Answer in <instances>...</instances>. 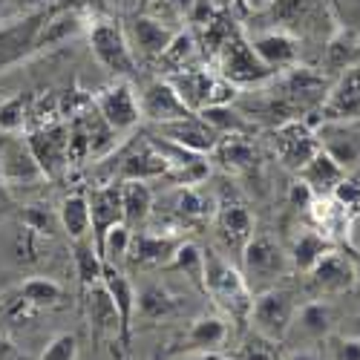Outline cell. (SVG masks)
Returning <instances> with one entry per match:
<instances>
[{
  "instance_id": "48",
  "label": "cell",
  "mask_w": 360,
  "mask_h": 360,
  "mask_svg": "<svg viewBox=\"0 0 360 360\" xmlns=\"http://www.w3.org/2000/svg\"><path fill=\"white\" fill-rule=\"evenodd\" d=\"M207 173H211V165H207V159H205V156H199L196 162H191V165H185V167H179V170H173V173H167V176H170V179H176L179 185L196 188V185H202L205 179H207Z\"/></svg>"
},
{
  "instance_id": "26",
  "label": "cell",
  "mask_w": 360,
  "mask_h": 360,
  "mask_svg": "<svg viewBox=\"0 0 360 360\" xmlns=\"http://www.w3.org/2000/svg\"><path fill=\"white\" fill-rule=\"evenodd\" d=\"M231 338V326L225 317H217V314H205V317H196L191 323V328L185 332V349L191 352H217L228 343Z\"/></svg>"
},
{
  "instance_id": "47",
  "label": "cell",
  "mask_w": 360,
  "mask_h": 360,
  "mask_svg": "<svg viewBox=\"0 0 360 360\" xmlns=\"http://www.w3.org/2000/svg\"><path fill=\"white\" fill-rule=\"evenodd\" d=\"M328 196H332L335 202H340L346 211L357 214V211H360V179H354V176H343Z\"/></svg>"
},
{
  "instance_id": "39",
  "label": "cell",
  "mask_w": 360,
  "mask_h": 360,
  "mask_svg": "<svg viewBox=\"0 0 360 360\" xmlns=\"http://www.w3.org/2000/svg\"><path fill=\"white\" fill-rule=\"evenodd\" d=\"M196 58V38L191 32H176L173 41L167 44V49L159 55V70L162 75H170V72H179V70H188Z\"/></svg>"
},
{
  "instance_id": "6",
  "label": "cell",
  "mask_w": 360,
  "mask_h": 360,
  "mask_svg": "<svg viewBox=\"0 0 360 360\" xmlns=\"http://www.w3.org/2000/svg\"><path fill=\"white\" fill-rule=\"evenodd\" d=\"M219 58V75L233 84L236 89L239 86H257V84H265V81H271L277 72L274 70H268L262 61H259V55L254 52L251 41H245L243 35L233 29V35L222 44V49L217 52Z\"/></svg>"
},
{
  "instance_id": "24",
  "label": "cell",
  "mask_w": 360,
  "mask_h": 360,
  "mask_svg": "<svg viewBox=\"0 0 360 360\" xmlns=\"http://www.w3.org/2000/svg\"><path fill=\"white\" fill-rule=\"evenodd\" d=\"M217 231H219V239L225 243L228 251L243 254V248L248 245V239L254 236V219L248 214V207L236 205V202L219 205V211H217Z\"/></svg>"
},
{
  "instance_id": "31",
  "label": "cell",
  "mask_w": 360,
  "mask_h": 360,
  "mask_svg": "<svg viewBox=\"0 0 360 360\" xmlns=\"http://www.w3.org/2000/svg\"><path fill=\"white\" fill-rule=\"evenodd\" d=\"M122 207H124V225L139 231L150 214H153V191L147 182H122Z\"/></svg>"
},
{
  "instance_id": "49",
  "label": "cell",
  "mask_w": 360,
  "mask_h": 360,
  "mask_svg": "<svg viewBox=\"0 0 360 360\" xmlns=\"http://www.w3.org/2000/svg\"><path fill=\"white\" fill-rule=\"evenodd\" d=\"M328 357L332 360H360V338L357 335L328 338Z\"/></svg>"
},
{
  "instance_id": "41",
  "label": "cell",
  "mask_w": 360,
  "mask_h": 360,
  "mask_svg": "<svg viewBox=\"0 0 360 360\" xmlns=\"http://www.w3.org/2000/svg\"><path fill=\"white\" fill-rule=\"evenodd\" d=\"M231 360H285V354L280 352V343L251 332V335H245L243 343L236 346Z\"/></svg>"
},
{
  "instance_id": "20",
  "label": "cell",
  "mask_w": 360,
  "mask_h": 360,
  "mask_svg": "<svg viewBox=\"0 0 360 360\" xmlns=\"http://www.w3.org/2000/svg\"><path fill=\"white\" fill-rule=\"evenodd\" d=\"M251 46L259 55V61L274 72H283V70L294 67L297 58H300V38L294 32H285V29H268V32H259L251 41Z\"/></svg>"
},
{
  "instance_id": "45",
  "label": "cell",
  "mask_w": 360,
  "mask_h": 360,
  "mask_svg": "<svg viewBox=\"0 0 360 360\" xmlns=\"http://www.w3.org/2000/svg\"><path fill=\"white\" fill-rule=\"evenodd\" d=\"M96 107V96L86 93V89H67V93L58 96V112H61V118H67V122H72V118L84 115L86 110Z\"/></svg>"
},
{
  "instance_id": "11",
  "label": "cell",
  "mask_w": 360,
  "mask_h": 360,
  "mask_svg": "<svg viewBox=\"0 0 360 360\" xmlns=\"http://www.w3.org/2000/svg\"><path fill=\"white\" fill-rule=\"evenodd\" d=\"M46 15H49L46 9L32 12V15H20L18 20L0 29V72L35 52V41H38V32H41Z\"/></svg>"
},
{
  "instance_id": "21",
  "label": "cell",
  "mask_w": 360,
  "mask_h": 360,
  "mask_svg": "<svg viewBox=\"0 0 360 360\" xmlns=\"http://www.w3.org/2000/svg\"><path fill=\"white\" fill-rule=\"evenodd\" d=\"M182 239L170 236V233H150V231H139L130 239L127 248V262L141 265V268H165L173 257V251L179 248Z\"/></svg>"
},
{
  "instance_id": "36",
  "label": "cell",
  "mask_w": 360,
  "mask_h": 360,
  "mask_svg": "<svg viewBox=\"0 0 360 360\" xmlns=\"http://www.w3.org/2000/svg\"><path fill=\"white\" fill-rule=\"evenodd\" d=\"M72 245H75V274H78V285H81V297H84L96 283H101L104 259H101L93 239H78Z\"/></svg>"
},
{
  "instance_id": "9",
  "label": "cell",
  "mask_w": 360,
  "mask_h": 360,
  "mask_svg": "<svg viewBox=\"0 0 360 360\" xmlns=\"http://www.w3.org/2000/svg\"><path fill=\"white\" fill-rule=\"evenodd\" d=\"M96 110L115 133H130L141 122V107L127 78H118L115 84L104 86L96 96Z\"/></svg>"
},
{
  "instance_id": "2",
  "label": "cell",
  "mask_w": 360,
  "mask_h": 360,
  "mask_svg": "<svg viewBox=\"0 0 360 360\" xmlns=\"http://www.w3.org/2000/svg\"><path fill=\"white\" fill-rule=\"evenodd\" d=\"M170 81V86L179 93L188 104L191 112H199L205 107H217V104H231L236 98V86L228 84L219 72H211L205 67H188V70H179L170 75H162Z\"/></svg>"
},
{
  "instance_id": "56",
  "label": "cell",
  "mask_w": 360,
  "mask_h": 360,
  "mask_svg": "<svg viewBox=\"0 0 360 360\" xmlns=\"http://www.w3.org/2000/svg\"><path fill=\"white\" fill-rule=\"evenodd\" d=\"M4 139H6V136H0V156H4Z\"/></svg>"
},
{
  "instance_id": "37",
  "label": "cell",
  "mask_w": 360,
  "mask_h": 360,
  "mask_svg": "<svg viewBox=\"0 0 360 360\" xmlns=\"http://www.w3.org/2000/svg\"><path fill=\"white\" fill-rule=\"evenodd\" d=\"M165 268L167 271H182L199 291H205V251L196 243H185L182 239Z\"/></svg>"
},
{
  "instance_id": "5",
  "label": "cell",
  "mask_w": 360,
  "mask_h": 360,
  "mask_svg": "<svg viewBox=\"0 0 360 360\" xmlns=\"http://www.w3.org/2000/svg\"><path fill=\"white\" fill-rule=\"evenodd\" d=\"M294 314H297L294 297L274 285V288H262V291L254 294L248 323H251V332L274 340V343H283L291 332Z\"/></svg>"
},
{
  "instance_id": "15",
  "label": "cell",
  "mask_w": 360,
  "mask_h": 360,
  "mask_svg": "<svg viewBox=\"0 0 360 360\" xmlns=\"http://www.w3.org/2000/svg\"><path fill=\"white\" fill-rule=\"evenodd\" d=\"M139 107H141V118L153 122L156 127L167 124V122H179V118H185V115H193L188 110V104L179 98V93L170 86L167 78L147 81L139 96Z\"/></svg>"
},
{
  "instance_id": "55",
  "label": "cell",
  "mask_w": 360,
  "mask_h": 360,
  "mask_svg": "<svg viewBox=\"0 0 360 360\" xmlns=\"http://www.w3.org/2000/svg\"><path fill=\"white\" fill-rule=\"evenodd\" d=\"M191 360H225L222 354H217V352H196Z\"/></svg>"
},
{
  "instance_id": "13",
  "label": "cell",
  "mask_w": 360,
  "mask_h": 360,
  "mask_svg": "<svg viewBox=\"0 0 360 360\" xmlns=\"http://www.w3.org/2000/svg\"><path fill=\"white\" fill-rule=\"evenodd\" d=\"M309 283L320 297H335V294H346L357 285L354 277V265L349 259L346 251H326L309 271Z\"/></svg>"
},
{
  "instance_id": "8",
  "label": "cell",
  "mask_w": 360,
  "mask_h": 360,
  "mask_svg": "<svg viewBox=\"0 0 360 360\" xmlns=\"http://www.w3.org/2000/svg\"><path fill=\"white\" fill-rule=\"evenodd\" d=\"M274 150L288 170L300 173L320 150V139L306 122L288 118V122H280L274 130Z\"/></svg>"
},
{
  "instance_id": "29",
  "label": "cell",
  "mask_w": 360,
  "mask_h": 360,
  "mask_svg": "<svg viewBox=\"0 0 360 360\" xmlns=\"http://www.w3.org/2000/svg\"><path fill=\"white\" fill-rule=\"evenodd\" d=\"M360 61V35L352 29H338V32L328 38L326 52H323V64L326 72H346L352 67H357Z\"/></svg>"
},
{
  "instance_id": "50",
  "label": "cell",
  "mask_w": 360,
  "mask_h": 360,
  "mask_svg": "<svg viewBox=\"0 0 360 360\" xmlns=\"http://www.w3.org/2000/svg\"><path fill=\"white\" fill-rule=\"evenodd\" d=\"M288 199H291V205L294 207H309L311 205V199H314V193H311V188L306 185V182H297L291 185V193H288Z\"/></svg>"
},
{
  "instance_id": "44",
  "label": "cell",
  "mask_w": 360,
  "mask_h": 360,
  "mask_svg": "<svg viewBox=\"0 0 360 360\" xmlns=\"http://www.w3.org/2000/svg\"><path fill=\"white\" fill-rule=\"evenodd\" d=\"M29 124V101L23 96H12L0 104V136H18Z\"/></svg>"
},
{
  "instance_id": "34",
  "label": "cell",
  "mask_w": 360,
  "mask_h": 360,
  "mask_svg": "<svg viewBox=\"0 0 360 360\" xmlns=\"http://www.w3.org/2000/svg\"><path fill=\"white\" fill-rule=\"evenodd\" d=\"M84 29V20L78 12L72 9H64V12H49L44 26H41V32H38V41H35V52L38 49H46V46H55V44H64L67 38L78 35Z\"/></svg>"
},
{
  "instance_id": "1",
  "label": "cell",
  "mask_w": 360,
  "mask_h": 360,
  "mask_svg": "<svg viewBox=\"0 0 360 360\" xmlns=\"http://www.w3.org/2000/svg\"><path fill=\"white\" fill-rule=\"evenodd\" d=\"M205 297L214 300V306L231 317L233 323H248L254 291L245 283L243 268H236L231 259H225L217 251H205Z\"/></svg>"
},
{
  "instance_id": "27",
  "label": "cell",
  "mask_w": 360,
  "mask_h": 360,
  "mask_svg": "<svg viewBox=\"0 0 360 360\" xmlns=\"http://www.w3.org/2000/svg\"><path fill=\"white\" fill-rule=\"evenodd\" d=\"M332 326H335V311L320 297V300H311V303L297 309L291 332H300V338H306V340H323V338L332 335Z\"/></svg>"
},
{
  "instance_id": "23",
  "label": "cell",
  "mask_w": 360,
  "mask_h": 360,
  "mask_svg": "<svg viewBox=\"0 0 360 360\" xmlns=\"http://www.w3.org/2000/svg\"><path fill=\"white\" fill-rule=\"evenodd\" d=\"M306 211L311 217L314 231H320L326 239H332V243H346L352 211H346L340 202H335L332 196H314Z\"/></svg>"
},
{
  "instance_id": "38",
  "label": "cell",
  "mask_w": 360,
  "mask_h": 360,
  "mask_svg": "<svg viewBox=\"0 0 360 360\" xmlns=\"http://www.w3.org/2000/svg\"><path fill=\"white\" fill-rule=\"evenodd\" d=\"M199 115H202L205 122L211 124L219 136H251V133H254V124H251L239 110H233L231 104L205 107V110H199Z\"/></svg>"
},
{
  "instance_id": "14",
  "label": "cell",
  "mask_w": 360,
  "mask_h": 360,
  "mask_svg": "<svg viewBox=\"0 0 360 360\" xmlns=\"http://www.w3.org/2000/svg\"><path fill=\"white\" fill-rule=\"evenodd\" d=\"M124 32H127V41H130V49L144 61H159V55L167 49V44L173 41V29L170 23L153 18V15H133L127 23H124Z\"/></svg>"
},
{
  "instance_id": "18",
  "label": "cell",
  "mask_w": 360,
  "mask_h": 360,
  "mask_svg": "<svg viewBox=\"0 0 360 360\" xmlns=\"http://www.w3.org/2000/svg\"><path fill=\"white\" fill-rule=\"evenodd\" d=\"M84 311L89 320V338H93V346H98L104 338H110V343H115L118 335V309L112 303V294L107 291L104 283H96L84 297Z\"/></svg>"
},
{
  "instance_id": "57",
  "label": "cell",
  "mask_w": 360,
  "mask_h": 360,
  "mask_svg": "<svg viewBox=\"0 0 360 360\" xmlns=\"http://www.w3.org/2000/svg\"><path fill=\"white\" fill-rule=\"evenodd\" d=\"M354 335H357V338H360V320H357V332H354Z\"/></svg>"
},
{
  "instance_id": "51",
  "label": "cell",
  "mask_w": 360,
  "mask_h": 360,
  "mask_svg": "<svg viewBox=\"0 0 360 360\" xmlns=\"http://www.w3.org/2000/svg\"><path fill=\"white\" fill-rule=\"evenodd\" d=\"M285 360H326L317 349H294L291 354H285Z\"/></svg>"
},
{
  "instance_id": "3",
  "label": "cell",
  "mask_w": 360,
  "mask_h": 360,
  "mask_svg": "<svg viewBox=\"0 0 360 360\" xmlns=\"http://www.w3.org/2000/svg\"><path fill=\"white\" fill-rule=\"evenodd\" d=\"M89 49L93 58L115 78H133L136 75V55L130 49L124 26L112 18H96L89 23Z\"/></svg>"
},
{
  "instance_id": "10",
  "label": "cell",
  "mask_w": 360,
  "mask_h": 360,
  "mask_svg": "<svg viewBox=\"0 0 360 360\" xmlns=\"http://www.w3.org/2000/svg\"><path fill=\"white\" fill-rule=\"evenodd\" d=\"M26 144L38 159L44 176H58L70 165V130L64 122L49 127H32L26 133Z\"/></svg>"
},
{
  "instance_id": "52",
  "label": "cell",
  "mask_w": 360,
  "mask_h": 360,
  "mask_svg": "<svg viewBox=\"0 0 360 360\" xmlns=\"http://www.w3.org/2000/svg\"><path fill=\"white\" fill-rule=\"evenodd\" d=\"M0 360H20L18 349H15L12 340H6L4 335H0Z\"/></svg>"
},
{
  "instance_id": "32",
  "label": "cell",
  "mask_w": 360,
  "mask_h": 360,
  "mask_svg": "<svg viewBox=\"0 0 360 360\" xmlns=\"http://www.w3.org/2000/svg\"><path fill=\"white\" fill-rule=\"evenodd\" d=\"M18 294H20L35 311L61 309L64 300H67V291L61 288V283H55L52 277H29V280H23V283L18 285Z\"/></svg>"
},
{
  "instance_id": "25",
  "label": "cell",
  "mask_w": 360,
  "mask_h": 360,
  "mask_svg": "<svg viewBox=\"0 0 360 360\" xmlns=\"http://www.w3.org/2000/svg\"><path fill=\"white\" fill-rule=\"evenodd\" d=\"M320 147L332 156L343 170L357 167L360 162V136L349 127V124H338V122H323V130L317 133Z\"/></svg>"
},
{
  "instance_id": "35",
  "label": "cell",
  "mask_w": 360,
  "mask_h": 360,
  "mask_svg": "<svg viewBox=\"0 0 360 360\" xmlns=\"http://www.w3.org/2000/svg\"><path fill=\"white\" fill-rule=\"evenodd\" d=\"M335 248V243L332 239H326L320 231H314V228H306L303 233H300L297 239H294V245H291V262H294V268L297 271H303V274H309L311 271V265L326 254V251H332Z\"/></svg>"
},
{
  "instance_id": "33",
  "label": "cell",
  "mask_w": 360,
  "mask_h": 360,
  "mask_svg": "<svg viewBox=\"0 0 360 360\" xmlns=\"http://www.w3.org/2000/svg\"><path fill=\"white\" fill-rule=\"evenodd\" d=\"M136 309L144 320H167V317L179 314L182 303H179V297L170 294L165 285H144L136 294Z\"/></svg>"
},
{
  "instance_id": "17",
  "label": "cell",
  "mask_w": 360,
  "mask_h": 360,
  "mask_svg": "<svg viewBox=\"0 0 360 360\" xmlns=\"http://www.w3.org/2000/svg\"><path fill=\"white\" fill-rule=\"evenodd\" d=\"M159 136L167 139V141H173V144H179V147L191 150V153H199V156L214 153V147H217L219 139H222L199 112L179 118V122L159 124Z\"/></svg>"
},
{
  "instance_id": "4",
  "label": "cell",
  "mask_w": 360,
  "mask_h": 360,
  "mask_svg": "<svg viewBox=\"0 0 360 360\" xmlns=\"http://www.w3.org/2000/svg\"><path fill=\"white\" fill-rule=\"evenodd\" d=\"M239 259H243V274H245V283H248L251 291L254 288L257 291L274 288L277 280L285 274V268H288L285 248L268 233H254L248 239V245L243 248V254H239Z\"/></svg>"
},
{
  "instance_id": "12",
  "label": "cell",
  "mask_w": 360,
  "mask_h": 360,
  "mask_svg": "<svg viewBox=\"0 0 360 360\" xmlns=\"http://www.w3.org/2000/svg\"><path fill=\"white\" fill-rule=\"evenodd\" d=\"M320 118L338 124H349L360 118V67L340 72V78L328 86L320 104Z\"/></svg>"
},
{
  "instance_id": "40",
  "label": "cell",
  "mask_w": 360,
  "mask_h": 360,
  "mask_svg": "<svg viewBox=\"0 0 360 360\" xmlns=\"http://www.w3.org/2000/svg\"><path fill=\"white\" fill-rule=\"evenodd\" d=\"M176 214L182 217L185 222H202L207 217H214V199H207L202 191L196 188H188V185H179V193H176Z\"/></svg>"
},
{
  "instance_id": "53",
  "label": "cell",
  "mask_w": 360,
  "mask_h": 360,
  "mask_svg": "<svg viewBox=\"0 0 360 360\" xmlns=\"http://www.w3.org/2000/svg\"><path fill=\"white\" fill-rule=\"evenodd\" d=\"M274 0H245V6H248V12H254V15H262L268 6H271Z\"/></svg>"
},
{
  "instance_id": "16",
  "label": "cell",
  "mask_w": 360,
  "mask_h": 360,
  "mask_svg": "<svg viewBox=\"0 0 360 360\" xmlns=\"http://www.w3.org/2000/svg\"><path fill=\"white\" fill-rule=\"evenodd\" d=\"M0 179L12 188H29L44 182V170L38 159L32 156L26 139L20 136H6L4 139V156H0Z\"/></svg>"
},
{
  "instance_id": "28",
  "label": "cell",
  "mask_w": 360,
  "mask_h": 360,
  "mask_svg": "<svg viewBox=\"0 0 360 360\" xmlns=\"http://www.w3.org/2000/svg\"><path fill=\"white\" fill-rule=\"evenodd\" d=\"M297 176H300V182H306L311 188L314 196H328V193L335 191V185L346 176V170L320 147L317 153H314V159L303 170H300Z\"/></svg>"
},
{
  "instance_id": "58",
  "label": "cell",
  "mask_w": 360,
  "mask_h": 360,
  "mask_svg": "<svg viewBox=\"0 0 360 360\" xmlns=\"http://www.w3.org/2000/svg\"><path fill=\"white\" fill-rule=\"evenodd\" d=\"M352 4H360V0H352Z\"/></svg>"
},
{
  "instance_id": "22",
  "label": "cell",
  "mask_w": 360,
  "mask_h": 360,
  "mask_svg": "<svg viewBox=\"0 0 360 360\" xmlns=\"http://www.w3.org/2000/svg\"><path fill=\"white\" fill-rule=\"evenodd\" d=\"M170 173V162L153 147V141H144L141 147H136L133 153H127L118 167V182H153Z\"/></svg>"
},
{
  "instance_id": "54",
  "label": "cell",
  "mask_w": 360,
  "mask_h": 360,
  "mask_svg": "<svg viewBox=\"0 0 360 360\" xmlns=\"http://www.w3.org/2000/svg\"><path fill=\"white\" fill-rule=\"evenodd\" d=\"M343 251L349 254V259H352V265H354V277H357V283H360V251H357V248H352V245H346Z\"/></svg>"
},
{
  "instance_id": "43",
  "label": "cell",
  "mask_w": 360,
  "mask_h": 360,
  "mask_svg": "<svg viewBox=\"0 0 360 360\" xmlns=\"http://www.w3.org/2000/svg\"><path fill=\"white\" fill-rule=\"evenodd\" d=\"M214 153L228 165V167H245L254 162V147L248 144V136H225L214 147Z\"/></svg>"
},
{
  "instance_id": "7",
  "label": "cell",
  "mask_w": 360,
  "mask_h": 360,
  "mask_svg": "<svg viewBox=\"0 0 360 360\" xmlns=\"http://www.w3.org/2000/svg\"><path fill=\"white\" fill-rule=\"evenodd\" d=\"M101 283L112 294V303L118 309V335L112 343V357L115 360H133V314H136V288L133 283L118 271L115 265L104 262Z\"/></svg>"
},
{
  "instance_id": "19",
  "label": "cell",
  "mask_w": 360,
  "mask_h": 360,
  "mask_svg": "<svg viewBox=\"0 0 360 360\" xmlns=\"http://www.w3.org/2000/svg\"><path fill=\"white\" fill-rule=\"evenodd\" d=\"M89 199V217H93V243L96 248L110 228L124 222V207H122V182H107L101 188H93L86 193Z\"/></svg>"
},
{
  "instance_id": "42",
  "label": "cell",
  "mask_w": 360,
  "mask_h": 360,
  "mask_svg": "<svg viewBox=\"0 0 360 360\" xmlns=\"http://www.w3.org/2000/svg\"><path fill=\"white\" fill-rule=\"evenodd\" d=\"M130 239H133V231L122 222V225H115L104 233L101 239V245H98V254L107 265H118V262H124L127 259V248H130Z\"/></svg>"
},
{
  "instance_id": "46",
  "label": "cell",
  "mask_w": 360,
  "mask_h": 360,
  "mask_svg": "<svg viewBox=\"0 0 360 360\" xmlns=\"http://www.w3.org/2000/svg\"><path fill=\"white\" fill-rule=\"evenodd\" d=\"M41 360H78V338L70 332L55 335L41 352Z\"/></svg>"
},
{
  "instance_id": "30",
  "label": "cell",
  "mask_w": 360,
  "mask_h": 360,
  "mask_svg": "<svg viewBox=\"0 0 360 360\" xmlns=\"http://www.w3.org/2000/svg\"><path fill=\"white\" fill-rule=\"evenodd\" d=\"M58 222L67 231V236L72 243L78 239H93V217H89V199L86 193H72L61 202V211H58Z\"/></svg>"
}]
</instances>
